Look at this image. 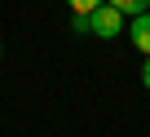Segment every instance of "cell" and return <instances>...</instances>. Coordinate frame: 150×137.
I'll return each mask as SVG.
<instances>
[{"instance_id":"1","label":"cell","mask_w":150,"mask_h":137,"mask_svg":"<svg viewBox=\"0 0 150 137\" xmlns=\"http://www.w3.org/2000/svg\"><path fill=\"white\" fill-rule=\"evenodd\" d=\"M75 31L97 35V40H115V35L124 31V13H119L115 5H102V9H93L88 18H75Z\"/></svg>"},{"instance_id":"2","label":"cell","mask_w":150,"mask_h":137,"mask_svg":"<svg viewBox=\"0 0 150 137\" xmlns=\"http://www.w3.org/2000/svg\"><path fill=\"white\" fill-rule=\"evenodd\" d=\"M128 35H132L137 53H146V57H150V13H137V18H132V27H128Z\"/></svg>"},{"instance_id":"3","label":"cell","mask_w":150,"mask_h":137,"mask_svg":"<svg viewBox=\"0 0 150 137\" xmlns=\"http://www.w3.org/2000/svg\"><path fill=\"white\" fill-rule=\"evenodd\" d=\"M106 5H115L124 18H137V13H150V0H106Z\"/></svg>"},{"instance_id":"4","label":"cell","mask_w":150,"mask_h":137,"mask_svg":"<svg viewBox=\"0 0 150 137\" xmlns=\"http://www.w3.org/2000/svg\"><path fill=\"white\" fill-rule=\"evenodd\" d=\"M66 5H71V13H75V18H88L93 9H102V5H106V0H66Z\"/></svg>"},{"instance_id":"5","label":"cell","mask_w":150,"mask_h":137,"mask_svg":"<svg viewBox=\"0 0 150 137\" xmlns=\"http://www.w3.org/2000/svg\"><path fill=\"white\" fill-rule=\"evenodd\" d=\"M141 84L150 89V57H146V66H141Z\"/></svg>"},{"instance_id":"6","label":"cell","mask_w":150,"mask_h":137,"mask_svg":"<svg viewBox=\"0 0 150 137\" xmlns=\"http://www.w3.org/2000/svg\"><path fill=\"white\" fill-rule=\"evenodd\" d=\"M0 57H5V49H0Z\"/></svg>"}]
</instances>
